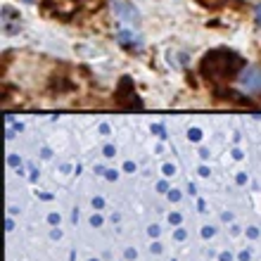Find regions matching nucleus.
Here are the masks:
<instances>
[{"label":"nucleus","instance_id":"obj_2","mask_svg":"<svg viewBox=\"0 0 261 261\" xmlns=\"http://www.w3.org/2000/svg\"><path fill=\"white\" fill-rule=\"evenodd\" d=\"M256 21H259V24H261V5L256 7Z\"/></svg>","mask_w":261,"mask_h":261},{"label":"nucleus","instance_id":"obj_1","mask_svg":"<svg viewBox=\"0 0 261 261\" xmlns=\"http://www.w3.org/2000/svg\"><path fill=\"white\" fill-rule=\"evenodd\" d=\"M240 88L245 93H261V67H247L242 71Z\"/></svg>","mask_w":261,"mask_h":261},{"label":"nucleus","instance_id":"obj_3","mask_svg":"<svg viewBox=\"0 0 261 261\" xmlns=\"http://www.w3.org/2000/svg\"><path fill=\"white\" fill-rule=\"evenodd\" d=\"M24 3H34V0H24Z\"/></svg>","mask_w":261,"mask_h":261}]
</instances>
